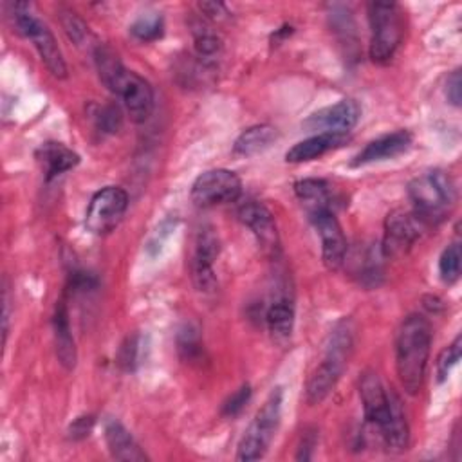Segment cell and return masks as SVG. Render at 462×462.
Returning <instances> with one entry per match:
<instances>
[{"label": "cell", "mask_w": 462, "mask_h": 462, "mask_svg": "<svg viewBox=\"0 0 462 462\" xmlns=\"http://www.w3.org/2000/svg\"><path fill=\"white\" fill-rule=\"evenodd\" d=\"M94 60L101 81L123 101L130 119L134 123H144L153 112L152 85L137 72L128 70L108 47L97 45Z\"/></svg>", "instance_id": "1"}, {"label": "cell", "mask_w": 462, "mask_h": 462, "mask_svg": "<svg viewBox=\"0 0 462 462\" xmlns=\"http://www.w3.org/2000/svg\"><path fill=\"white\" fill-rule=\"evenodd\" d=\"M431 350V323L422 314H410L402 319L395 337V368L401 386L415 395L424 381Z\"/></svg>", "instance_id": "2"}, {"label": "cell", "mask_w": 462, "mask_h": 462, "mask_svg": "<svg viewBox=\"0 0 462 462\" xmlns=\"http://www.w3.org/2000/svg\"><path fill=\"white\" fill-rule=\"evenodd\" d=\"M354 350V323L341 319L328 334L325 356L314 368L305 386V399L309 404H319L336 388L345 366Z\"/></svg>", "instance_id": "3"}, {"label": "cell", "mask_w": 462, "mask_h": 462, "mask_svg": "<svg viewBox=\"0 0 462 462\" xmlns=\"http://www.w3.org/2000/svg\"><path fill=\"white\" fill-rule=\"evenodd\" d=\"M408 197L413 211L428 224L442 222L451 211L457 191L453 179L442 170H430L417 175L408 184Z\"/></svg>", "instance_id": "4"}, {"label": "cell", "mask_w": 462, "mask_h": 462, "mask_svg": "<svg viewBox=\"0 0 462 462\" xmlns=\"http://www.w3.org/2000/svg\"><path fill=\"white\" fill-rule=\"evenodd\" d=\"M282 404H283V390L276 386L269 393L265 402L260 406V410L256 411L247 430L244 431L236 448V460L253 462L265 455L280 426Z\"/></svg>", "instance_id": "5"}, {"label": "cell", "mask_w": 462, "mask_h": 462, "mask_svg": "<svg viewBox=\"0 0 462 462\" xmlns=\"http://www.w3.org/2000/svg\"><path fill=\"white\" fill-rule=\"evenodd\" d=\"M368 22L372 29L368 54L375 63H386L393 58L404 34L402 13L395 2H370Z\"/></svg>", "instance_id": "6"}, {"label": "cell", "mask_w": 462, "mask_h": 462, "mask_svg": "<svg viewBox=\"0 0 462 462\" xmlns=\"http://www.w3.org/2000/svg\"><path fill=\"white\" fill-rule=\"evenodd\" d=\"M14 25L16 29L32 42L34 49L38 51L42 61L49 69V72L54 78H65L67 76V63L63 60L61 49L51 32V29L36 18L27 4H14Z\"/></svg>", "instance_id": "7"}, {"label": "cell", "mask_w": 462, "mask_h": 462, "mask_svg": "<svg viewBox=\"0 0 462 462\" xmlns=\"http://www.w3.org/2000/svg\"><path fill=\"white\" fill-rule=\"evenodd\" d=\"M242 193V180L238 175L226 168H215L200 173L193 184L189 197L199 208H213L235 202Z\"/></svg>", "instance_id": "8"}, {"label": "cell", "mask_w": 462, "mask_h": 462, "mask_svg": "<svg viewBox=\"0 0 462 462\" xmlns=\"http://www.w3.org/2000/svg\"><path fill=\"white\" fill-rule=\"evenodd\" d=\"M128 208V193L119 186H105L96 191L87 206L85 226L94 235L110 233Z\"/></svg>", "instance_id": "9"}, {"label": "cell", "mask_w": 462, "mask_h": 462, "mask_svg": "<svg viewBox=\"0 0 462 462\" xmlns=\"http://www.w3.org/2000/svg\"><path fill=\"white\" fill-rule=\"evenodd\" d=\"M426 226L415 211H392L384 220V238L381 242L384 256L390 258L408 253Z\"/></svg>", "instance_id": "10"}, {"label": "cell", "mask_w": 462, "mask_h": 462, "mask_svg": "<svg viewBox=\"0 0 462 462\" xmlns=\"http://www.w3.org/2000/svg\"><path fill=\"white\" fill-rule=\"evenodd\" d=\"M220 244L213 227L204 226L197 231L195 249L191 256V280L197 291L213 292L217 289V276L213 263L218 256Z\"/></svg>", "instance_id": "11"}, {"label": "cell", "mask_w": 462, "mask_h": 462, "mask_svg": "<svg viewBox=\"0 0 462 462\" xmlns=\"http://www.w3.org/2000/svg\"><path fill=\"white\" fill-rule=\"evenodd\" d=\"M321 240V260L328 271H337L346 256V238L334 211H318L309 215Z\"/></svg>", "instance_id": "12"}, {"label": "cell", "mask_w": 462, "mask_h": 462, "mask_svg": "<svg viewBox=\"0 0 462 462\" xmlns=\"http://www.w3.org/2000/svg\"><path fill=\"white\" fill-rule=\"evenodd\" d=\"M238 217L244 222V226H247L251 229V233L254 235L262 251L267 256L276 258L280 253V235H278L276 220H274L273 213L269 211V208L263 206L262 202L251 200L240 208Z\"/></svg>", "instance_id": "13"}, {"label": "cell", "mask_w": 462, "mask_h": 462, "mask_svg": "<svg viewBox=\"0 0 462 462\" xmlns=\"http://www.w3.org/2000/svg\"><path fill=\"white\" fill-rule=\"evenodd\" d=\"M361 117V106L356 99H341L330 106H325L314 112L303 125L309 130L332 132V134H346L352 130Z\"/></svg>", "instance_id": "14"}, {"label": "cell", "mask_w": 462, "mask_h": 462, "mask_svg": "<svg viewBox=\"0 0 462 462\" xmlns=\"http://www.w3.org/2000/svg\"><path fill=\"white\" fill-rule=\"evenodd\" d=\"M359 395L366 424L379 431L390 415V392L384 390L375 372L366 370L359 379Z\"/></svg>", "instance_id": "15"}, {"label": "cell", "mask_w": 462, "mask_h": 462, "mask_svg": "<svg viewBox=\"0 0 462 462\" xmlns=\"http://www.w3.org/2000/svg\"><path fill=\"white\" fill-rule=\"evenodd\" d=\"M411 146V134L408 130H395L390 134H384L370 143L354 157L352 166H363L377 161L393 159L401 153H404Z\"/></svg>", "instance_id": "16"}, {"label": "cell", "mask_w": 462, "mask_h": 462, "mask_svg": "<svg viewBox=\"0 0 462 462\" xmlns=\"http://www.w3.org/2000/svg\"><path fill=\"white\" fill-rule=\"evenodd\" d=\"M348 143V134H332V132H319L314 134L300 143H296L292 148L287 150L285 161L287 162H307L314 161L332 150L341 148Z\"/></svg>", "instance_id": "17"}, {"label": "cell", "mask_w": 462, "mask_h": 462, "mask_svg": "<svg viewBox=\"0 0 462 462\" xmlns=\"http://www.w3.org/2000/svg\"><path fill=\"white\" fill-rule=\"evenodd\" d=\"M105 440H106L110 455L116 460H123V462L148 460V457L141 449L139 442L134 439V435L119 420H106V424H105Z\"/></svg>", "instance_id": "18"}, {"label": "cell", "mask_w": 462, "mask_h": 462, "mask_svg": "<svg viewBox=\"0 0 462 462\" xmlns=\"http://www.w3.org/2000/svg\"><path fill=\"white\" fill-rule=\"evenodd\" d=\"M379 435H381L384 446L395 453L404 451L410 444L408 420H406L401 399L392 390H390V415H388L384 426L379 430Z\"/></svg>", "instance_id": "19"}, {"label": "cell", "mask_w": 462, "mask_h": 462, "mask_svg": "<svg viewBox=\"0 0 462 462\" xmlns=\"http://www.w3.org/2000/svg\"><path fill=\"white\" fill-rule=\"evenodd\" d=\"M52 330H54V346H56V357L60 365L65 370H72L78 361V352H76V343L72 337L70 330V321H69V310L63 301H60L54 309L52 316Z\"/></svg>", "instance_id": "20"}, {"label": "cell", "mask_w": 462, "mask_h": 462, "mask_svg": "<svg viewBox=\"0 0 462 462\" xmlns=\"http://www.w3.org/2000/svg\"><path fill=\"white\" fill-rule=\"evenodd\" d=\"M36 159L42 162L47 180L76 168L79 162V155L74 150H70L63 143H56V141L43 143L36 150Z\"/></svg>", "instance_id": "21"}, {"label": "cell", "mask_w": 462, "mask_h": 462, "mask_svg": "<svg viewBox=\"0 0 462 462\" xmlns=\"http://www.w3.org/2000/svg\"><path fill=\"white\" fill-rule=\"evenodd\" d=\"M294 193L305 206L309 215L318 211H334L336 197L332 188L323 179H303L294 184Z\"/></svg>", "instance_id": "22"}, {"label": "cell", "mask_w": 462, "mask_h": 462, "mask_svg": "<svg viewBox=\"0 0 462 462\" xmlns=\"http://www.w3.org/2000/svg\"><path fill=\"white\" fill-rule=\"evenodd\" d=\"M265 323H267L273 341L278 345H287L291 341L292 328H294L292 301L289 298L274 300L265 312Z\"/></svg>", "instance_id": "23"}, {"label": "cell", "mask_w": 462, "mask_h": 462, "mask_svg": "<svg viewBox=\"0 0 462 462\" xmlns=\"http://www.w3.org/2000/svg\"><path fill=\"white\" fill-rule=\"evenodd\" d=\"M278 139V130L271 125H254L245 128L235 141L233 152L236 155H256L267 150Z\"/></svg>", "instance_id": "24"}, {"label": "cell", "mask_w": 462, "mask_h": 462, "mask_svg": "<svg viewBox=\"0 0 462 462\" xmlns=\"http://www.w3.org/2000/svg\"><path fill=\"white\" fill-rule=\"evenodd\" d=\"M384 253L381 249V244H375L372 247H368L365 260H363V267L359 271V280L363 285L366 287H377L383 282L384 276Z\"/></svg>", "instance_id": "25"}, {"label": "cell", "mask_w": 462, "mask_h": 462, "mask_svg": "<svg viewBox=\"0 0 462 462\" xmlns=\"http://www.w3.org/2000/svg\"><path fill=\"white\" fill-rule=\"evenodd\" d=\"M193 40H195L197 58L202 61V65L213 63L222 51L220 38L211 29H208L204 25H195Z\"/></svg>", "instance_id": "26"}, {"label": "cell", "mask_w": 462, "mask_h": 462, "mask_svg": "<svg viewBox=\"0 0 462 462\" xmlns=\"http://www.w3.org/2000/svg\"><path fill=\"white\" fill-rule=\"evenodd\" d=\"M177 350L180 354V357L186 363H199L204 356V348H202V341L199 336V330L186 323L179 334H177Z\"/></svg>", "instance_id": "27"}, {"label": "cell", "mask_w": 462, "mask_h": 462, "mask_svg": "<svg viewBox=\"0 0 462 462\" xmlns=\"http://www.w3.org/2000/svg\"><path fill=\"white\" fill-rule=\"evenodd\" d=\"M164 22L159 13H143L130 25V32L141 42H153L162 36Z\"/></svg>", "instance_id": "28"}, {"label": "cell", "mask_w": 462, "mask_h": 462, "mask_svg": "<svg viewBox=\"0 0 462 462\" xmlns=\"http://www.w3.org/2000/svg\"><path fill=\"white\" fill-rule=\"evenodd\" d=\"M460 263H462V251L458 244L448 245L440 258H439V274L444 283L451 285L458 280L460 276Z\"/></svg>", "instance_id": "29"}, {"label": "cell", "mask_w": 462, "mask_h": 462, "mask_svg": "<svg viewBox=\"0 0 462 462\" xmlns=\"http://www.w3.org/2000/svg\"><path fill=\"white\" fill-rule=\"evenodd\" d=\"M94 119H96V126L99 128V132L116 134L123 125V110L119 105L108 103V105L97 108V112L94 114Z\"/></svg>", "instance_id": "30"}, {"label": "cell", "mask_w": 462, "mask_h": 462, "mask_svg": "<svg viewBox=\"0 0 462 462\" xmlns=\"http://www.w3.org/2000/svg\"><path fill=\"white\" fill-rule=\"evenodd\" d=\"M460 350H462V339H460V336H457V337L453 339V343L448 345V346L440 352V356H439V359H437V383H444V381L449 377L453 366H455V365L458 363V359H460Z\"/></svg>", "instance_id": "31"}, {"label": "cell", "mask_w": 462, "mask_h": 462, "mask_svg": "<svg viewBox=\"0 0 462 462\" xmlns=\"http://www.w3.org/2000/svg\"><path fill=\"white\" fill-rule=\"evenodd\" d=\"M60 20H61V25L67 32V36L76 43V45H81L88 40V29H87V23L70 9H61L60 11Z\"/></svg>", "instance_id": "32"}, {"label": "cell", "mask_w": 462, "mask_h": 462, "mask_svg": "<svg viewBox=\"0 0 462 462\" xmlns=\"http://www.w3.org/2000/svg\"><path fill=\"white\" fill-rule=\"evenodd\" d=\"M139 352H141V337L139 336H128L125 343L119 348V365L125 370H134L139 363Z\"/></svg>", "instance_id": "33"}, {"label": "cell", "mask_w": 462, "mask_h": 462, "mask_svg": "<svg viewBox=\"0 0 462 462\" xmlns=\"http://www.w3.org/2000/svg\"><path fill=\"white\" fill-rule=\"evenodd\" d=\"M251 393H253L251 386H249V384H242V386H240L236 392H233V393L227 397V401L222 404V415H224V417H236V415L245 408V404L249 402Z\"/></svg>", "instance_id": "34"}, {"label": "cell", "mask_w": 462, "mask_h": 462, "mask_svg": "<svg viewBox=\"0 0 462 462\" xmlns=\"http://www.w3.org/2000/svg\"><path fill=\"white\" fill-rule=\"evenodd\" d=\"M96 424V417L94 415H81L78 419L72 420V424L69 426V437L72 440H83L90 435L92 428Z\"/></svg>", "instance_id": "35"}, {"label": "cell", "mask_w": 462, "mask_h": 462, "mask_svg": "<svg viewBox=\"0 0 462 462\" xmlns=\"http://www.w3.org/2000/svg\"><path fill=\"white\" fill-rule=\"evenodd\" d=\"M318 444V431L316 430H305L301 435L296 460H310L314 457V448Z\"/></svg>", "instance_id": "36"}, {"label": "cell", "mask_w": 462, "mask_h": 462, "mask_svg": "<svg viewBox=\"0 0 462 462\" xmlns=\"http://www.w3.org/2000/svg\"><path fill=\"white\" fill-rule=\"evenodd\" d=\"M462 78H460V70H453L451 76L448 78L446 81V97L451 105L455 106H460V101H462Z\"/></svg>", "instance_id": "37"}, {"label": "cell", "mask_w": 462, "mask_h": 462, "mask_svg": "<svg viewBox=\"0 0 462 462\" xmlns=\"http://www.w3.org/2000/svg\"><path fill=\"white\" fill-rule=\"evenodd\" d=\"M199 9L206 18H209L213 22H220V20H226L229 16L227 7L220 2H200Z\"/></svg>", "instance_id": "38"}, {"label": "cell", "mask_w": 462, "mask_h": 462, "mask_svg": "<svg viewBox=\"0 0 462 462\" xmlns=\"http://www.w3.org/2000/svg\"><path fill=\"white\" fill-rule=\"evenodd\" d=\"M2 300H4V319H2V325H4V343H5V339H7V332H9V291H7V287H4V296H2Z\"/></svg>", "instance_id": "39"}]
</instances>
